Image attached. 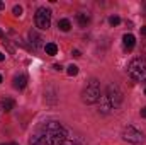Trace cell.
Returning a JSON list of instances; mask_svg holds the SVG:
<instances>
[{"label":"cell","mask_w":146,"mask_h":145,"mask_svg":"<svg viewBox=\"0 0 146 145\" xmlns=\"http://www.w3.org/2000/svg\"><path fill=\"white\" fill-rule=\"evenodd\" d=\"M127 73L136 82H145L146 80V60L141 58V56L131 60V63L127 65Z\"/></svg>","instance_id":"7a4b0ae2"},{"label":"cell","mask_w":146,"mask_h":145,"mask_svg":"<svg viewBox=\"0 0 146 145\" xmlns=\"http://www.w3.org/2000/svg\"><path fill=\"white\" fill-rule=\"evenodd\" d=\"M3 7H5V3H3V2H0V9H3Z\"/></svg>","instance_id":"d4e9b609"},{"label":"cell","mask_w":146,"mask_h":145,"mask_svg":"<svg viewBox=\"0 0 146 145\" xmlns=\"http://www.w3.org/2000/svg\"><path fill=\"white\" fill-rule=\"evenodd\" d=\"M106 96L109 97L112 108H119L121 106V103H122V92H121V89L115 84H109L107 85V94Z\"/></svg>","instance_id":"8992f818"},{"label":"cell","mask_w":146,"mask_h":145,"mask_svg":"<svg viewBox=\"0 0 146 145\" xmlns=\"http://www.w3.org/2000/svg\"><path fill=\"white\" fill-rule=\"evenodd\" d=\"M0 145H3V144H0Z\"/></svg>","instance_id":"4dcf8cb0"},{"label":"cell","mask_w":146,"mask_h":145,"mask_svg":"<svg viewBox=\"0 0 146 145\" xmlns=\"http://www.w3.org/2000/svg\"><path fill=\"white\" fill-rule=\"evenodd\" d=\"M36 26L39 29H48L51 26V12L46 7H39L36 10Z\"/></svg>","instance_id":"277c9868"},{"label":"cell","mask_w":146,"mask_h":145,"mask_svg":"<svg viewBox=\"0 0 146 145\" xmlns=\"http://www.w3.org/2000/svg\"><path fill=\"white\" fill-rule=\"evenodd\" d=\"M29 38H31L33 50H39V48H41V44H42V43H41V41H42V38H39L34 31H31V33H29Z\"/></svg>","instance_id":"30bf717a"},{"label":"cell","mask_w":146,"mask_h":145,"mask_svg":"<svg viewBox=\"0 0 146 145\" xmlns=\"http://www.w3.org/2000/svg\"><path fill=\"white\" fill-rule=\"evenodd\" d=\"M122 44H124L126 50H133L134 44H136V38L133 36V34H124L122 36Z\"/></svg>","instance_id":"9c48e42d"},{"label":"cell","mask_w":146,"mask_h":145,"mask_svg":"<svg viewBox=\"0 0 146 145\" xmlns=\"http://www.w3.org/2000/svg\"><path fill=\"white\" fill-rule=\"evenodd\" d=\"M10 145H19V144H15V142H12V144H10Z\"/></svg>","instance_id":"4316f807"},{"label":"cell","mask_w":146,"mask_h":145,"mask_svg":"<svg viewBox=\"0 0 146 145\" xmlns=\"http://www.w3.org/2000/svg\"><path fill=\"white\" fill-rule=\"evenodd\" d=\"M58 28H60L61 31L68 33V31H70V28H72V22H70L68 19H60V21H58Z\"/></svg>","instance_id":"4fadbf2b"},{"label":"cell","mask_w":146,"mask_h":145,"mask_svg":"<svg viewBox=\"0 0 146 145\" xmlns=\"http://www.w3.org/2000/svg\"><path fill=\"white\" fill-rule=\"evenodd\" d=\"M26 85H27V77H26V75H15V77H14V87H15V89L21 91V89H24Z\"/></svg>","instance_id":"ba28073f"},{"label":"cell","mask_w":146,"mask_h":145,"mask_svg":"<svg viewBox=\"0 0 146 145\" xmlns=\"http://www.w3.org/2000/svg\"><path fill=\"white\" fill-rule=\"evenodd\" d=\"M76 21H78V24H80L82 28H85V26L90 22V15H88V14H83V12H82V14H76Z\"/></svg>","instance_id":"7c38bea8"},{"label":"cell","mask_w":146,"mask_h":145,"mask_svg":"<svg viewBox=\"0 0 146 145\" xmlns=\"http://www.w3.org/2000/svg\"><path fill=\"white\" fill-rule=\"evenodd\" d=\"M29 145H60L58 142H54L46 132H42V130H37L36 133L31 137V140H29Z\"/></svg>","instance_id":"5b68a950"},{"label":"cell","mask_w":146,"mask_h":145,"mask_svg":"<svg viewBox=\"0 0 146 145\" xmlns=\"http://www.w3.org/2000/svg\"><path fill=\"white\" fill-rule=\"evenodd\" d=\"M2 38H3V33H2V29H0V39H2Z\"/></svg>","instance_id":"484cf974"},{"label":"cell","mask_w":146,"mask_h":145,"mask_svg":"<svg viewBox=\"0 0 146 145\" xmlns=\"http://www.w3.org/2000/svg\"><path fill=\"white\" fill-rule=\"evenodd\" d=\"M44 51H46V55H56L58 53V46L54 44V43H48L46 46H44Z\"/></svg>","instance_id":"5bb4252c"},{"label":"cell","mask_w":146,"mask_h":145,"mask_svg":"<svg viewBox=\"0 0 146 145\" xmlns=\"http://www.w3.org/2000/svg\"><path fill=\"white\" fill-rule=\"evenodd\" d=\"M12 14H14L15 17H21V15H22V7H21V5H14Z\"/></svg>","instance_id":"2e32d148"},{"label":"cell","mask_w":146,"mask_h":145,"mask_svg":"<svg viewBox=\"0 0 146 145\" xmlns=\"http://www.w3.org/2000/svg\"><path fill=\"white\" fill-rule=\"evenodd\" d=\"M53 68H54V70H61V65H58V63H56V65H53Z\"/></svg>","instance_id":"7402d4cb"},{"label":"cell","mask_w":146,"mask_h":145,"mask_svg":"<svg viewBox=\"0 0 146 145\" xmlns=\"http://www.w3.org/2000/svg\"><path fill=\"white\" fill-rule=\"evenodd\" d=\"M72 55L75 56V58H80V56H82V53H80L78 50H73V51H72Z\"/></svg>","instance_id":"ffe728a7"},{"label":"cell","mask_w":146,"mask_h":145,"mask_svg":"<svg viewBox=\"0 0 146 145\" xmlns=\"http://www.w3.org/2000/svg\"><path fill=\"white\" fill-rule=\"evenodd\" d=\"M145 12H146V3H145Z\"/></svg>","instance_id":"f1b7e54d"},{"label":"cell","mask_w":146,"mask_h":145,"mask_svg":"<svg viewBox=\"0 0 146 145\" xmlns=\"http://www.w3.org/2000/svg\"><path fill=\"white\" fill-rule=\"evenodd\" d=\"M61 145H82V142H80V140H76V138H66Z\"/></svg>","instance_id":"9a60e30c"},{"label":"cell","mask_w":146,"mask_h":145,"mask_svg":"<svg viewBox=\"0 0 146 145\" xmlns=\"http://www.w3.org/2000/svg\"><path fill=\"white\" fill-rule=\"evenodd\" d=\"M119 22H121V19H119L117 15H110V17H109V24H110V26H117Z\"/></svg>","instance_id":"ac0fdd59"},{"label":"cell","mask_w":146,"mask_h":145,"mask_svg":"<svg viewBox=\"0 0 146 145\" xmlns=\"http://www.w3.org/2000/svg\"><path fill=\"white\" fill-rule=\"evenodd\" d=\"M0 84H2V75H0Z\"/></svg>","instance_id":"83f0119b"},{"label":"cell","mask_w":146,"mask_h":145,"mask_svg":"<svg viewBox=\"0 0 146 145\" xmlns=\"http://www.w3.org/2000/svg\"><path fill=\"white\" fill-rule=\"evenodd\" d=\"M139 114H141L143 118H146V108H143V109H141V111H139Z\"/></svg>","instance_id":"44dd1931"},{"label":"cell","mask_w":146,"mask_h":145,"mask_svg":"<svg viewBox=\"0 0 146 145\" xmlns=\"http://www.w3.org/2000/svg\"><path fill=\"white\" fill-rule=\"evenodd\" d=\"M145 94H146V89H145Z\"/></svg>","instance_id":"f546056e"},{"label":"cell","mask_w":146,"mask_h":145,"mask_svg":"<svg viewBox=\"0 0 146 145\" xmlns=\"http://www.w3.org/2000/svg\"><path fill=\"white\" fill-rule=\"evenodd\" d=\"M3 60H5V55H3V53H0V62H3Z\"/></svg>","instance_id":"cb8c5ba5"},{"label":"cell","mask_w":146,"mask_h":145,"mask_svg":"<svg viewBox=\"0 0 146 145\" xmlns=\"http://www.w3.org/2000/svg\"><path fill=\"white\" fill-rule=\"evenodd\" d=\"M66 72H68V75H76V73H78V67H76V65H70V67H68V70H66Z\"/></svg>","instance_id":"e0dca14e"},{"label":"cell","mask_w":146,"mask_h":145,"mask_svg":"<svg viewBox=\"0 0 146 145\" xmlns=\"http://www.w3.org/2000/svg\"><path fill=\"white\" fill-rule=\"evenodd\" d=\"M0 106H2V109H3L5 113H9V111H12V109H14L15 103H14V99L5 97V99H2V101H0Z\"/></svg>","instance_id":"8fae6325"},{"label":"cell","mask_w":146,"mask_h":145,"mask_svg":"<svg viewBox=\"0 0 146 145\" xmlns=\"http://www.w3.org/2000/svg\"><path fill=\"white\" fill-rule=\"evenodd\" d=\"M100 96H102L100 94V85H99V82L95 79H92L85 85V89L82 91V101L85 104H95V103H99Z\"/></svg>","instance_id":"6da1fadb"},{"label":"cell","mask_w":146,"mask_h":145,"mask_svg":"<svg viewBox=\"0 0 146 145\" xmlns=\"http://www.w3.org/2000/svg\"><path fill=\"white\" fill-rule=\"evenodd\" d=\"M3 46H5V48H7V50L10 51V53H14V48H12V46L9 44V41H3Z\"/></svg>","instance_id":"d6986e66"},{"label":"cell","mask_w":146,"mask_h":145,"mask_svg":"<svg viewBox=\"0 0 146 145\" xmlns=\"http://www.w3.org/2000/svg\"><path fill=\"white\" fill-rule=\"evenodd\" d=\"M141 34H143V36H146V26H145V28H141Z\"/></svg>","instance_id":"603a6c76"},{"label":"cell","mask_w":146,"mask_h":145,"mask_svg":"<svg viewBox=\"0 0 146 145\" xmlns=\"http://www.w3.org/2000/svg\"><path fill=\"white\" fill-rule=\"evenodd\" d=\"M110 109H114V108H112V104H110L109 97H107V96H100V99H99V111L104 113V114H107Z\"/></svg>","instance_id":"52a82bcc"},{"label":"cell","mask_w":146,"mask_h":145,"mask_svg":"<svg viewBox=\"0 0 146 145\" xmlns=\"http://www.w3.org/2000/svg\"><path fill=\"white\" fill-rule=\"evenodd\" d=\"M121 137H122V140H124V142L133 144V145H139V144H143V142H145V135H143L138 128H134L133 125L124 126V130H122Z\"/></svg>","instance_id":"3957f363"}]
</instances>
